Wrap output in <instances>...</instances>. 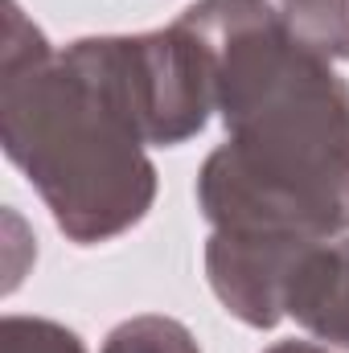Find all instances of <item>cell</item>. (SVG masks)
I'll return each instance as SVG.
<instances>
[{"label":"cell","instance_id":"3957f363","mask_svg":"<svg viewBox=\"0 0 349 353\" xmlns=\"http://www.w3.org/2000/svg\"><path fill=\"white\" fill-rule=\"evenodd\" d=\"M70 50L115 94L148 148L189 144L214 115L210 54L181 21L148 33L79 37Z\"/></svg>","mask_w":349,"mask_h":353},{"label":"cell","instance_id":"8992f818","mask_svg":"<svg viewBox=\"0 0 349 353\" xmlns=\"http://www.w3.org/2000/svg\"><path fill=\"white\" fill-rule=\"evenodd\" d=\"M275 21L325 62H349V0H263Z\"/></svg>","mask_w":349,"mask_h":353},{"label":"cell","instance_id":"6da1fadb","mask_svg":"<svg viewBox=\"0 0 349 353\" xmlns=\"http://www.w3.org/2000/svg\"><path fill=\"white\" fill-rule=\"evenodd\" d=\"M210 54L226 140L197 173L210 230L321 243L349 234V83L263 0H193L177 17Z\"/></svg>","mask_w":349,"mask_h":353},{"label":"cell","instance_id":"277c9868","mask_svg":"<svg viewBox=\"0 0 349 353\" xmlns=\"http://www.w3.org/2000/svg\"><path fill=\"white\" fill-rule=\"evenodd\" d=\"M308 243L275 234H235L210 230L206 239V279L218 304L247 329H275L283 312V292L292 263Z\"/></svg>","mask_w":349,"mask_h":353},{"label":"cell","instance_id":"5b68a950","mask_svg":"<svg viewBox=\"0 0 349 353\" xmlns=\"http://www.w3.org/2000/svg\"><path fill=\"white\" fill-rule=\"evenodd\" d=\"M283 312L317 341L349 353V234L308 243L292 263Z\"/></svg>","mask_w":349,"mask_h":353},{"label":"cell","instance_id":"9c48e42d","mask_svg":"<svg viewBox=\"0 0 349 353\" xmlns=\"http://www.w3.org/2000/svg\"><path fill=\"white\" fill-rule=\"evenodd\" d=\"M263 353H337L333 345H317V341H275V345H267Z\"/></svg>","mask_w":349,"mask_h":353},{"label":"cell","instance_id":"7a4b0ae2","mask_svg":"<svg viewBox=\"0 0 349 353\" xmlns=\"http://www.w3.org/2000/svg\"><path fill=\"white\" fill-rule=\"evenodd\" d=\"M0 144L74 247H103L157 201V165L115 94L4 0Z\"/></svg>","mask_w":349,"mask_h":353},{"label":"cell","instance_id":"ba28073f","mask_svg":"<svg viewBox=\"0 0 349 353\" xmlns=\"http://www.w3.org/2000/svg\"><path fill=\"white\" fill-rule=\"evenodd\" d=\"M0 353H87V345L62 321L8 312L0 321Z\"/></svg>","mask_w":349,"mask_h":353},{"label":"cell","instance_id":"52a82bcc","mask_svg":"<svg viewBox=\"0 0 349 353\" xmlns=\"http://www.w3.org/2000/svg\"><path fill=\"white\" fill-rule=\"evenodd\" d=\"M99 353H201L197 337L177 321L161 312H144V316H128L119 321Z\"/></svg>","mask_w":349,"mask_h":353}]
</instances>
